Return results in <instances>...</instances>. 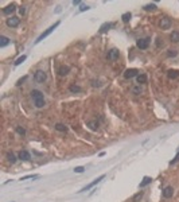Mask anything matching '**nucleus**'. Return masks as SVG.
I'll return each instance as SVG.
<instances>
[{
	"label": "nucleus",
	"mask_w": 179,
	"mask_h": 202,
	"mask_svg": "<svg viewBox=\"0 0 179 202\" xmlns=\"http://www.w3.org/2000/svg\"><path fill=\"white\" fill-rule=\"evenodd\" d=\"M31 97L34 100V104L37 108H43L45 106V97H43V93H42L40 90H37V89H34V90L31 92Z\"/></svg>",
	"instance_id": "nucleus-1"
},
{
	"label": "nucleus",
	"mask_w": 179,
	"mask_h": 202,
	"mask_svg": "<svg viewBox=\"0 0 179 202\" xmlns=\"http://www.w3.org/2000/svg\"><path fill=\"white\" fill-rule=\"evenodd\" d=\"M58 26H59V22H57V23H54V24H53V26H50V27L47 28V30H46V31H45L43 34H40L39 37L37 38V40H35V45H38V43L40 42V40H43V39H45L46 37H49V35H50V34H51L53 31H54V30H55V28H57Z\"/></svg>",
	"instance_id": "nucleus-2"
},
{
	"label": "nucleus",
	"mask_w": 179,
	"mask_h": 202,
	"mask_svg": "<svg viewBox=\"0 0 179 202\" xmlns=\"http://www.w3.org/2000/svg\"><path fill=\"white\" fill-rule=\"evenodd\" d=\"M104 178H105V174H103V175H100V176H98V178H96V179H94L93 182H90V183H89L88 186H85V187H82V189L80 190L78 193H83V191H88V190H90L92 187H94V186H96L97 183H100L101 181L104 179Z\"/></svg>",
	"instance_id": "nucleus-3"
},
{
	"label": "nucleus",
	"mask_w": 179,
	"mask_h": 202,
	"mask_svg": "<svg viewBox=\"0 0 179 202\" xmlns=\"http://www.w3.org/2000/svg\"><path fill=\"white\" fill-rule=\"evenodd\" d=\"M46 78H47V75L43 70H37L34 74V80L37 82H43V81H46Z\"/></svg>",
	"instance_id": "nucleus-4"
},
{
	"label": "nucleus",
	"mask_w": 179,
	"mask_h": 202,
	"mask_svg": "<svg viewBox=\"0 0 179 202\" xmlns=\"http://www.w3.org/2000/svg\"><path fill=\"white\" fill-rule=\"evenodd\" d=\"M136 46L139 47L141 50H146L148 46H150V39L148 38H143V39H139L138 42H136Z\"/></svg>",
	"instance_id": "nucleus-5"
},
{
	"label": "nucleus",
	"mask_w": 179,
	"mask_h": 202,
	"mask_svg": "<svg viewBox=\"0 0 179 202\" xmlns=\"http://www.w3.org/2000/svg\"><path fill=\"white\" fill-rule=\"evenodd\" d=\"M118 57H120V53L117 49H112L110 51H108V59H110V61H116Z\"/></svg>",
	"instance_id": "nucleus-6"
},
{
	"label": "nucleus",
	"mask_w": 179,
	"mask_h": 202,
	"mask_svg": "<svg viewBox=\"0 0 179 202\" xmlns=\"http://www.w3.org/2000/svg\"><path fill=\"white\" fill-rule=\"evenodd\" d=\"M138 70L136 69H128V70H125V73H124V77L125 78H133V77H138Z\"/></svg>",
	"instance_id": "nucleus-7"
},
{
	"label": "nucleus",
	"mask_w": 179,
	"mask_h": 202,
	"mask_svg": "<svg viewBox=\"0 0 179 202\" xmlns=\"http://www.w3.org/2000/svg\"><path fill=\"white\" fill-rule=\"evenodd\" d=\"M172 194H174V189H172L171 186H167V187L163 189L162 195H163L164 198H171V197H172Z\"/></svg>",
	"instance_id": "nucleus-8"
},
{
	"label": "nucleus",
	"mask_w": 179,
	"mask_h": 202,
	"mask_svg": "<svg viewBox=\"0 0 179 202\" xmlns=\"http://www.w3.org/2000/svg\"><path fill=\"white\" fill-rule=\"evenodd\" d=\"M160 27L162 30H168L171 27V20L168 18H162V20H160Z\"/></svg>",
	"instance_id": "nucleus-9"
},
{
	"label": "nucleus",
	"mask_w": 179,
	"mask_h": 202,
	"mask_svg": "<svg viewBox=\"0 0 179 202\" xmlns=\"http://www.w3.org/2000/svg\"><path fill=\"white\" fill-rule=\"evenodd\" d=\"M19 19L18 18H15V16H12V18H10V19H7V26L8 27H18L19 26Z\"/></svg>",
	"instance_id": "nucleus-10"
},
{
	"label": "nucleus",
	"mask_w": 179,
	"mask_h": 202,
	"mask_svg": "<svg viewBox=\"0 0 179 202\" xmlns=\"http://www.w3.org/2000/svg\"><path fill=\"white\" fill-rule=\"evenodd\" d=\"M18 158H19L20 160H30V159H31L30 152H27V151H20L19 154H18Z\"/></svg>",
	"instance_id": "nucleus-11"
},
{
	"label": "nucleus",
	"mask_w": 179,
	"mask_h": 202,
	"mask_svg": "<svg viewBox=\"0 0 179 202\" xmlns=\"http://www.w3.org/2000/svg\"><path fill=\"white\" fill-rule=\"evenodd\" d=\"M15 4H10V5H7V7H5L4 10H3V14L4 15H10V14H12L14 11H15Z\"/></svg>",
	"instance_id": "nucleus-12"
},
{
	"label": "nucleus",
	"mask_w": 179,
	"mask_h": 202,
	"mask_svg": "<svg viewBox=\"0 0 179 202\" xmlns=\"http://www.w3.org/2000/svg\"><path fill=\"white\" fill-rule=\"evenodd\" d=\"M151 182H152V178L151 176H144V178H143V181L140 182L139 187H146L147 185H150Z\"/></svg>",
	"instance_id": "nucleus-13"
},
{
	"label": "nucleus",
	"mask_w": 179,
	"mask_h": 202,
	"mask_svg": "<svg viewBox=\"0 0 179 202\" xmlns=\"http://www.w3.org/2000/svg\"><path fill=\"white\" fill-rule=\"evenodd\" d=\"M112 27H113L112 23H104V24L100 27V32H101V34H103V32H106V31H108L109 28H112Z\"/></svg>",
	"instance_id": "nucleus-14"
},
{
	"label": "nucleus",
	"mask_w": 179,
	"mask_h": 202,
	"mask_svg": "<svg viewBox=\"0 0 179 202\" xmlns=\"http://www.w3.org/2000/svg\"><path fill=\"white\" fill-rule=\"evenodd\" d=\"M69 72H70V68L69 66H61V68H59V70H58L59 75H66Z\"/></svg>",
	"instance_id": "nucleus-15"
},
{
	"label": "nucleus",
	"mask_w": 179,
	"mask_h": 202,
	"mask_svg": "<svg viewBox=\"0 0 179 202\" xmlns=\"http://www.w3.org/2000/svg\"><path fill=\"white\" fill-rule=\"evenodd\" d=\"M8 43H10V39L7 37H4V35H2L0 37V47H5Z\"/></svg>",
	"instance_id": "nucleus-16"
},
{
	"label": "nucleus",
	"mask_w": 179,
	"mask_h": 202,
	"mask_svg": "<svg viewBox=\"0 0 179 202\" xmlns=\"http://www.w3.org/2000/svg\"><path fill=\"white\" fill-rule=\"evenodd\" d=\"M136 80H138V84H146L147 82V75L146 74H139L138 77H136Z\"/></svg>",
	"instance_id": "nucleus-17"
},
{
	"label": "nucleus",
	"mask_w": 179,
	"mask_h": 202,
	"mask_svg": "<svg viewBox=\"0 0 179 202\" xmlns=\"http://www.w3.org/2000/svg\"><path fill=\"white\" fill-rule=\"evenodd\" d=\"M170 39L172 42H179V32L178 31H172L171 35H170Z\"/></svg>",
	"instance_id": "nucleus-18"
},
{
	"label": "nucleus",
	"mask_w": 179,
	"mask_h": 202,
	"mask_svg": "<svg viewBox=\"0 0 179 202\" xmlns=\"http://www.w3.org/2000/svg\"><path fill=\"white\" fill-rule=\"evenodd\" d=\"M131 18H132V14H131V12H125V14H123L121 19H123L124 23H128V22L131 20Z\"/></svg>",
	"instance_id": "nucleus-19"
},
{
	"label": "nucleus",
	"mask_w": 179,
	"mask_h": 202,
	"mask_svg": "<svg viewBox=\"0 0 179 202\" xmlns=\"http://www.w3.org/2000/svg\"><path fill=\"white\" fill-rule=\"evenodd\" d=\"M7 159H8V162H10L11 164H14V163L16 162V158H15V155H14L12 152H8V154H7Z\"/></svg>",
	"instance_id": "nucleus-20"
},
{
	"label": "nucleus",
	"mask_w": 179,
	"mask_h": 202,
	"mask_svg": "<svg viewBox=\"0 0 179 202\" xmlns=\"http://www.w3.org/2000/svg\"><path fill=\"white\" fill-rule=\"evenodd\" d=\"M168 77L170 78H176V77H179V72L178 70H168Z\"/></svg>",
	"instance_id": "nucleus-21"
},
{
	"label": "nucleus",
	"mask_w": 179,
	"mask_h": 202,
	"mask_svg": "<svg viewBox=\"0 0 179 202\" xmlns=\"http://www.w3.org/2000/svg\"><path fill=\"white\" fill-rule=\"evenodd\" d=\"M39 175L38 174H34V175H26V176H22L20 181H27V179H38Z\"/></svg>",
	"instance_id": "nucleus-22"
},
{
	"label": "nucleus",
	"mask_w": 179,
	"mask_h": 202,
	"mask_svg": "<svg viewBox=\"0 0 179 202\" xmlns=\"http://www.w3.org/2000/svg\"><path fill=\"white\" fill-rule=\"evenodd\" d=\"M26 58H27V55H22V57H19V58H18L16 61H15V66H19L20 63H23V62L26 61Z\"/></svg>",
	"instance_id": "nucleus-23"
},
{
	"label": "nucleus",
	"mask_w": 179,
	"mask_h": 202,
	"mask_svg": "<svg viewBox=\"0 0 179 202\" xmlns=\"http://www.w3.org/2000/svg\"><path fill=\"white\" fill-rule=\"evenodd\" d=\"M55 129H57V131H61V132H66V131H67V127L63 125V124H57V125H55Z\"/></svg>",
	"instance_id": "nucleus-24"
},
{
	"label": "nucleus",
	"mask_w": 179,
	"mask_h": 202,
	"mask_svg": "<svg viewBox=\"0 0 179 202\" xmlns=\"http://www.w3.org/2000/svg\"><path fill=\"white\" fill-rule=\"evenodd\" d=\"M70 92L78 93V92H81V88H80V86H75V85H71V86H70Z\"/></svg>",
	"instance_id": "nucleus-25"
},
{
	"label": "nucleus",
	"mask_w": 179,
	"mask_h": 202,
	"mask_svg": "<svg viewBox=\"0 0 179 202\" xmlns=\"http://www.w3.org/2000/svg\"><path fill=\"white\" fill-rule=\"evenodd\" d=\"M155 8H156V4H154V3H152V4L144 5V10H146V11H151V10H155Z\"/></svg>",
	"instance_id": "nucleus-26"
},
{
	"label": "nucleus",
	"mask_w": 179,
	"mask_h": 202,
	"mask_svg": "<svg viewBox=\"0 0 179 202\" xmlns=\"http://www.w3.org/2000/svg\"><path fill=\"white\" fill-rule=\"evenodd\" d=\"M83 171H85V167H83V166H78V167L74 169V173H78V174L83 173Z\"/></svg>",
	"instance_id": "nucleus-27"
},
{
	"label": "nucleus",
	"mask_w": 179,
	"mask_h": 202,
	"mask_svg": "<svg viewBox=\"0 0 179 202\" xmlns=\"http://www.w3.org/2000/svg\"><path fill=\"white\" fill-rule=\"evenodd\" d=\"M132 92H133L135 94H140V93H141V88H140V85H139V86H135V88L132 89Z\"/></svg>",
	"instance_id": "nucleus-28"
},
{
	"label": "nucleus",
	"mask_w": 179,
	"mask_h": 202,
	"mask_svg": "<svg viewBox=\"0 0 179 202\" xmlns=\"http://www.w3.org/2000/svg\"><path fill=\"white\" fill-rule=\"evenodd\" d=\"M16 132H18V133H20L22 136H23V135H26V131L23 129V128H20V127H16Z\"/></svg>",
	"instance_id": "nucleus-29"
},
{
	"label": "nucleus",
	"mask_w": 179,
	"mask_h": 202,
	"mask_svg": "<svg viewBox=\"0 0 179 202\" xmlns=\"http://www.w3.org/2000/svg\"><path fill=\"white\" fill-rule=\"evenodd\" d=\"M178 160H179V152L176 154V156H175V158H174V159H172L171 162H170V164H175V163L178 162Z\"/></svg>",
	"instance_id": "nucleus-30"
},
{
	"label": "nucleus",
	"mask_w": 179,
	"mask_h": 202,
	"mask_svg": "<svg viewBox=\"0 0 179 202\" xmlns=\"http://www.w3.org/2000/svg\"><path fill=\"white\" fill-rule=\"evenodd\" d=\"M88 10H90V7H88V5H81L80 7V11H82V12L83 11H88Z\"/></svg>",
	"instance_id": "nucleus-31"
},
{
	"label": "nucleus",
	"mask_w": 179,
	"mask_h": 202,
	"mask_svg": "<svg viewBox=\"0 0 179 202\" xmlns=\"http://www.w3.org/2000/svg\"><path fill=\"white\" fill-rule=\"evenodd\" d=\"M89 125H90L92 129H96V128L98 127V123H97V124H96V123H89Z\"/></svg>",
	"instance_id": "nucleus-32"
},
{
	"label": "nucleus",
	"mask_w": 179,
	"mask_h": 202,
	"mask_svg": "<svg viewBox=\"0 0 179 202\" xmlns=\"http://www.w3.org/2000/svg\"><path fill=\"white\" fill-rule=\"evenodd\" d=\"M176 55V51L175 50H170L168 51V57H175Z\"/></svg>",
	"instance_id": "nucleus-33"
},
{
	"label": "nucleus",
	"mask_w": 179,
	"mask_h": 202,
	"mask_svg": "<svg viewBox=\"0 0 179 202\" xmlns=\"http://www.w3.org/2000/svg\"><path fill=\"white\" fill-rule=\"evenodd\" d=\"M24 12H26V7H20L19 8V14L20 15H24Z\"/></svg>",
	"instance_id": "nucleus-34"
},
{
	"label": "nucleus",
	"mask_w": 179,
	"mask_h": 202,
	"mask_svg": "<svg viewBox=\"0 0 179 202\" xmlns=\"http://www.w3.org/2000/svg\"><path fill=\"white\" fill-rule=\"evenodd\" d=\"M26 80H27V77H23L22 80H19V81H18V84H16V85H22V82H24Z\"/></svg>",
	"instance_id": "nucleus-35"
},
{
	"label": "nucleus",
	"mask_w": 179,
	"mask_h": 202,
	"mask_svg": "<svg viewBox=\"0 0 179 202\" xmlns=\"http://www.w3.org/2000/svg\"><path fill=\"white\" fill-rule=\"evenodd\" d=\"M73 4H74V5H77V4H80V2H78V0H74Z\"/></svg>",
	"instance_id": "nucleus-36"
}]
</instances>
